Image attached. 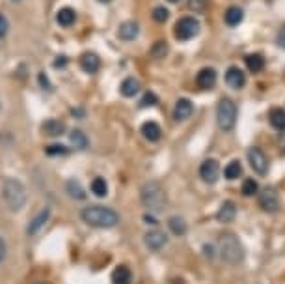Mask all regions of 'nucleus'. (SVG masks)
<instances>
[{"label": "nucleus", "instance_id": "f257e3e1", "mask_svg": "<svg viewBox=\"0 0 285 284\" xmlns=\"http://www.w3.org/2000/svg\"><path fill=\"white\" fill-rule=\"evenodd\" d=\"M79 215L91 228H114L120 222V213L106 206H86Z\"/></svg>", "mask_w": 285, "mask_h": 284}, {"label": "nucleus", "instance_id": "f03ea898", "mask_svg": "<svg viewBox=\"0 0 285 284\" xmlns=\"http://www.w3.org/2000/svg\"><path fill=\"white\" fill-rule=\"evenodd\" d=\"M216 247H218L220 260L224 264H227V266H239V264H243L244 247L237 234H231V232L220 234Z\"/></svg>", "mask_w": 285, "mask_h": 284}, {"label": "nucleus", "instance_id": "7ed1b4c3", "mask_svg": "<svg viewBox=\"0 0 285 284\" xmlns=\"http://www.w3.org/2000/svg\"><path fill=\"white\" fill-rule=\"evenodd\" d=\"M140 200H142V204L146 206L149 211H164L166 210V206H168V197H166V191L162 189L160 183L157 181H147L142 185L140 189Z\"/></svg>", "mask_w": 285, "mask_h": 284}, {"label": "nucleus", "instance_id": "20e7f679", "mask_svg": "<svg viewBox=\"0 0 285 284\" xmlns=\"http://www.w3.org/2000/svg\"><path fill=\"white\" fill-rule=\"evenodd\" d=\"M2 197H4V202L12 211L23 210L28 200V193H26V187L15 178H6L4 183H2Z\"/></svg>", "mask_w": 285, "mask_h": 284}, {"label": "nucleus", "instance_id": "39448f33", "mask_svg": "<svg viewBox=\"0 0 285 284\" xmlns=\"http://www.w3.org/2000/svg\"><path fill=\"white\" fill-rule=\"evenodd\" d=\"M216 122L222 131H231L237 122V105L231 99H220L218 109H216Z\"/></svg>", "mask_w": 285, "mask_h": 284}, {"label": "nucleus", "instance_id": "423d86ee", "mask_svg": "<svg viewBox=\"0 0 285 284\" xmlns=\"http://www.w3.org/2000/svg\"><path fill=\"white\" fill-rule=\"evenodd\" d=\"M176 37L179 41H188V39H192V37L200 32V23H198V19L196 17H181L179 21L176 23Z\"/></svg>", "mask_w": 285, "mask_h": 284}, {"label": "nucleus", "instance_id": "0eeeda50", "mask_svg": "<svg viewBox=\"0 0 285 284\" xmlns=\"http://www.w3.org/2000/svg\"><path fill=\"white\" fill-rule=\"evenodd\" d=\"M246 155H248L250 167L254 168L259 176H267L270 165H268V159H267V155H265V152L261 148H257V146H252V148H248V154Z\"/></svg>", "mask_w": 285, "mask_h": 284}, {"label": "nucleus", "instance_id": "6e6552de", "mask_svg": "<svg viewBox=\"0 0 285 284\" xmlns=\"http://www.w3.org/2000/svg\"><path fill=\"white\" fill-rule=\"evenodd\" d=\"M259 206L265 211H276L279 208V195L272 187H265L259 195Z\"/></svg>", "mask_w": 285, "mask_h": 284}, {"label": "nucleus", "instance_id": "1a4fd4ad", "mask_svg": "<svg viewBox=\"0 0 285 284\" xmlns=\"http://www.w3.org/2000/svg\"><path fill=\"white\" fill-rule=\"evenodd\" d=\"M200 176L207 183H214L220 176V165L216 159H205L200 165Z\"/></svg>", "mask_w": 285, "mask_h": 284}, {"label": "nucleus", "instance_id": "9d476101", "mask_svg": "<svg viewBox=\"0 0 285 284\" xmlns=\"http://www.w3.org/2000/svg\"><path fill=\"white\" fill-rule=\"evenodd\" d=\"M144 243L149 251H160L162 247H166L168 243V235L164 234L162 230H149L144 235Z\"/></svg>", "mask_w": 285, "mask_h": 284}, {"label": "nucleus", "instance_id": "9b49d317", "mask_svg": "<svg viewBox=\"0 0 285 284\" xmlns=\"http://www.w3.org/2000/svg\"><path fill=\"white\" fill-rule=\"evenodd\" d=\"M192 112H194V105H192V101L187 98H181L177 99L176 103V109H174V118L183 122V120H187V118L192 116Z\"/></svg>", "mask_w": 285, "mask_h": 284}, {"label": "nucleus", "instance_id": "f8f14e48", "mask_svg": "<svg viewBox=\"0 0 285 284\" xmlns=\"http://www.w3.org/2000/svg\"><path fill=\"white\" fill-rule=\"evenodd\" d=\"M99 66H101V60H99V56L95 53H84L80 56V68H82L84 73H97Z\"/></svg>", "mask_w": 285, "mask_h": 284}, {"label": "nucleus", "instance_id": "ddd939ff", "mask_svg": "<svg viewBox=\"0 0 285 284\" xmlns=\"http://www.w3.org/2000/svg\"><path fill=\"white\" fill-rule=\"evenodd\" d=\"M196 80H198V86H200L201 90H211V88L214 86V82H216V71L212 68H203L200 73H198Z\"/></svg>", "mask_w": 285, "mask_h": 284}, {"label": "nucleus", "instance_id": "4468645a", "mask_svg": "<svg viewBox=\"0 0 285 284\" xmlns=\"http://www.w3.org/2000/svg\"><path fill=\"white\" fill-rule=\"evenodd\" d=\"M49 217H50V210H49V208H45V210L39 211V213H37V215L34 217L30 222H28V228H26L28 235H36L37 232L43 228V224L49 221Z\"/></svg>", "mask_w": 285, "mask_h": 284}, {"label": "nucleus", "instance_id": "2eb2a0df", "mask_svg": "<svg viewBox=\"0 0 285 284\" xmlns=\"http://www.w3.org/2000/svg\"><path fill=\"white\" fill-rule=\"evenodd\" d=\"M225 82H227V86L235 88V90H241V88L244 86V82H246L243 69H239V68L227 69V71H225Z\"/></svg>", "mask_w": 285, "mask_h": 284}, {"label": "nucleus", "instance_id": "dca6fc26", "mask_svg": "<svg viewBox=\"0 0 285 284\" xmlns=\"http://www.w3.org/2000/svg\"><path fill=\"white\" fill-rule=\"evenodd\" d=\"M142 135L144 138L149 142H158L160 140V136H162V131H160V125L157 122H146V124H142Z\"/></svg>", "mask_w": 285, "mask_h": 284}, {"label": "nucleus", "instance_id": "f3484780", "mask_svg": "<svg viewBox=\"0 0 285 284\" xmlns=\"http://www.w3.org/2000/svg\"><path fill=\"white\" fill-rule=\"evenodd\" d=\"M138 32H140L138 23H134V21H127V23H123V25L120 26L118 34H120V37L125 39V41H133V39L138 37Z\"/></svg>", "mask_w": 285, "mask_h": 284}, {"label": "nucleus", "instance_id": "a211bd4d", "mask_svg": "<svg viewBox=\"0 0 285 284\" xmlns=\"http://www.w3.org/2000/svg\"><path fill=\"white\" fill-rule=\"evenodd\" d=\"M66 191L67 195L71 198H75V200H84L86 198V191H84V187H82V183H80L79 179H67V183H66Z\"/></svg>", "mask_w": 285, "mask_h": 284}, {"label": "nucleus", "instance_id": "6ab92c4d", "mask_svg": "<svg viewBox=\"0 0 285 284\" xmlns=\"http://www.w3.org/2000/svg\"><path fill=\"white\" fill-rule=\"evenodd\" d=\"M235 215H237V206L227 200V202H224V204H222V208L218 210V213H216V219H218L220 222L227 224V222H231L233 219H235Z\"/></svg>", "mask_w": 285, "mask_h": 284}, {"label": "nucleus", "instance_id": "aec40b11", "mask_svg": "<svg viewBox=\"0 0 285 284\" xmlns=\"http://www.w3.org/2000/svg\"><path fill=\"white\" fill-rule=\"evenodd\" d=\"M133 282V273L127 266H118L112 271V284H131Z\"/></svg>", "mask_w": 285, "mask_h": 284}, {"label": "nucleus", "instance_id": "412c9836", "mask_svg": "<svg viewBox=\"0 0 285 284\" xmlns=\"http://www.w3.org/2000/svg\"><path fill=\"white\" fill-rule=\"evenodd\" d=\"M168 228L174 235H185L188 230V224L181 215H174L168 219Z\"/></svg>", "mask_w": 285, "mask_h": 284}, {"label": "nucleus", "instance_id": "4be33fe9", "mask_svg": "<svg viewBox=\"0 0 285 284\" xmlns=\"http://www.w3.org/2000/svg\"><path fill=\"white\" fill-rule=\"evenodd\" d=\"M120 92H122V96H125V98H134V96L140 92V82L134 79V77H127V79L122 82Z\"/></svg>", "mask_w": 285, "mask_h": 284}, {"label": "nucleus", "instance_id": "5701e85b", "mask_svg": "<svg viewBox=\"0 0 285 284\" xmlns=\"http://www.w3.org/2000/svg\"><path fill=\"white\" fill-rule=\"evenodd\" d=\"M243 17H244V12L239 6L227 8V10H225V15H224L225 23H227L230 26H239L241 23H243Z\"/></svg>", "mask_w": 285, "mask_h": 284}, {"label": "nucleus", "instance_id": "b1692460", "mask_svg": "<svg viewBox=\"0 0 285 284\" xmlns=\"http://www.w3.org/2000/svg\"><path fill=\"white\" fill-rule=\"evenodd\" d=\"M268 122L276 131H285V111L283 109H272L268 114Z\"/></svg>", "mask_w": 285, "mask_h": 284}, {"label": "nucleus", "instance_id": "393cba45", "mask_svg": "<svg viewBox=\"0 0 285 284\" xmlns=\"http://www.w3.org/2000/svg\"><path fill=\"white\" fill-rule=\"evenodd\" d=\"M64 131H66V127H64L60 120H47L43 124V133L47 136H60L64 135Z\"/></svg>", "mask_w": 285, "mask_h": 284}, {"label": "nucleus", "instance_id": "a878e982", "mask_svg": "<svg viewBox=\"0 0 285 284\" xmlns=\"http://www.w3.org/2000/svg\"><path fill=\"white\" fill-rule=\"evenodd\" d=\"M75 19H77V13H75L73 8H62L58 15H56V21H58V25L60 26H71L75 23Z\"/></svg>", "mask_w": 285, "mask_h": 284}, {"label": "nucleus", "instance_id": "bb28decb", "mask_svg": "<svg viewBox=\"0 0 285 284\" xmlns=\"http://www.w3.org/2000/svg\"><path fill=\"white\" fill-rule=\"evenodd\" d=\"M244 62H246V68L252 71V73H259L263 66H265V60H263V56L257 55V53H252L244 58Z\"/></svg>", "mask_w": 285, "mask_h": 284}, {"label": "nucleus", "instance_id": "cd10ccee", "mask_svg": "<svg viewBox=\"0 0 285 284\" xmlns=\"http://www.w3.org/2000/svg\"><path fill=\"white\" fill-rule=\"evenodd\" d=\"M69 140H71V144H73L77 150L88 148V136H86L80 129H73V131H71V133H69Z\"/></svg>", "mask_w": 285, "mask_h": 284}, {"label": "nucleus", "instance_id": "c85d7f7f", "mask_svg": "<svg viewBox=\"0 0 285 284\" xmlns=\"http://www.w3.org/2000/svg\"><path fill=\"white\" fill-rule=\"evenodd\" d=\"M91 193H93L97 198L106 197V193H108V185H106V181H104L103 178H95L93 181H91Z\"/></svg>", "mask_w": 285, "mask_h": 284}, {"label": "nucleus", "instance_id": "c756f323", "mask_svg": "<svg viewBox=\"0 0 285 284\" xmlns=\"http://www.w3.org/2000/svg\"><path fill=\"white\" fill-rule=\"evenodd\" d=\"M241 172H243V167H241V163H239V161H231L230 165L225 167L224 176H225V179H237L239 176H241Z\"/></svg>", "mask_w": 285, "mask_h": 284}, {"label": "nucleus", "instance_id": "7c9ffc66", "mask_svg": "<svg viewBox=\"0 0 285 284\" xmlns=\"http://www.w3.org/2000/svg\"><path fill=\"white\" fill-rule=\"evenodd\" d=\"M259 193V185H257V181L255 179H246L243 183V195L244 197H254Z\"/></svg>", "mask_w": 285, "mask_h": 284}, {"label": "nucleus", "instance_id": "2f4dec72", "mask_svg": "<svg viewBox=\"0 0 285 284\" xmlns=\"http://www.w3.org/2000/svg\"><path fill=\"white\" fill-rule=\"evenodd\" d=\"M168 17H170V12H168L164 6H157L155 10H153V19H155L157 23H166Z\"/></svg>", "mask_w": 285, "mask_h": 284}, {"label": "nucleus", "instance_id": "473e14b6", "mask_svg": "<svg viewBox=\"0 0 285 284\" xmlns=\"http://www.w3.org/2000/svg\"><path fill=\"white\" fill-rule=\"evenodd\" d=\"M45 154L56 157V155H67L69 150H67L66 146H60V144H52V146H47V148H45Z\"/></svg>", "mask_w": 285, "mask_h": 284}, {"label": "nucleus", "instance_id": "72a5a7b5", "mask_svg": "<svg viewBox=\"0 0 285 284\" xmlns=\"http://www.w3.org/2000/svg\"><path fill=\"white\" fill-rule=\"evenodd\" d=\"M166 53H168V45L164 43V41H158V43H155L151 47V55L155 56V58H164Z\"/></svg>", "mask_w": 285, "mask_h": 284}, {"label": "nucleus", "instance_id": "f704fd0d", "mask_svg": "<svg viewBox=\"0 0 285 284\" xmlns=\"http://www.w3.org/2000/svg\"><path fill=\"white\" fill-rule=\"evenodd\" d=\"M158 103V98L155 96L153 92H146L144 93V98L140 99V107H153V105H157Z\"/></svg>", "mask_w": 285, "mask_h": 284}, {"label": "nucleus", "instance_id": "c9c22d12", "mask_svg": "<svg viewBox=\"0 0 285 284\" xmlns=\"http://www.w3.org/2000/svg\"><path fill=\"white\" fill-rule=\"evenodd\" d=\"M188 4H190V8L196 10V12H203L207 6V0H188Z\"/></svg>", "mask_w": 285, "mask_h": 284}, {"label": "nucleus", "instance_id": "e433bc0d", "mask_svg": "<svg viewBox=\"0 0 285 284\" xmlns=\"http://www.w3.org/2000/svg\"><path fill=\"white\" fill-rule=\"evenodd\" d=\"M8 28H10V23H8V19L0 13V39L8 34Z\"/></svg>", "mask_w": 285, "mask_h": 284}, {"label": "nucleus", "instance_id": "4c0bfd02", "mask_svg": "<svg viewBox=\"0 0 285 284\" xmlns=\"http://www.w3.org/2000/svg\"><path fill=\"white\" fill-rule=\"evenodd\" d=\"M6 256H8V243L4 238H0V264L6 260Z\"/></svg>", "mask_w": 285, "mask_h": 284}, {"label": "nucleus", "instance_id": "58836bf2", "mask_svg": "<svg viewBox=\"0 0 285 284\" xmlns=\"http://www.w3.org/2000/svg\"><path fill=\"white\" fill-rule=\"evenodd\" d=\"M278 45L281 49H285V25L279 28V34H278Z\"/></svg>", "mask_w": 285, "mask_h": 284}, {"label": "nucleus", "instance_id": "ea45409f", "mask_svg": "<svg viewBox=\"0 0 285 284\" xmlns=\"http://www.w3.org/2000/svg\"><path fill=\"white\" fill-rule=\"evenodd\" d=\"M54 64H56V68H58V69H64V66L67 64V58H66V56H58Z\"/></svg>", "mask_w": 285, "mask_h": 284}, {"label": "nucleus", "instance_id": "a19ab883", "mask_svg": "<svg viewBox=\"0 0 285 284\" xmlns=\"http://www.w3.org/2000/svg\"><path fill=\"white\" fill-rule=\"evenodd\" d=\"M144 217H146L147 222H151V224H158V219H155V217L149 215V213H147V215H144Z\"/></svg>", "mask_w": 285, "mask_h": 284}, {"label": "nucleus", "instance_id": "79ce46f5", "mask_svg": "<svg viewBox=\"0 0 285 284\" xmlns=\"http://www.w3.org/2000/svg\"><path fill=\"white\" fill-rule=\"evenodd\" d=\"M168 2H172V4H177V2H179V0H168Z\"/></svg>", "mask_w": 285, "mask_h": 284}, {"label": "nucleus", "instance_id": "37998d69", "mask_svg": "<svg viewBox=\"0 0 285 284\" xmlns=\"http://www.w3.org/2000/svg\"><path fill=\"white\" fill-rule=\"evenodd\" d=\"M99 2H104V4H106V2H110V0H99Z\"/></svg>", "mask_w": 285, "mask_h": 284}]
</instances>
